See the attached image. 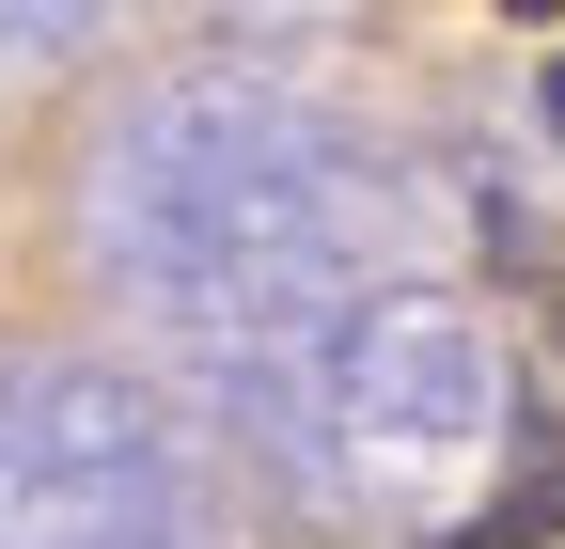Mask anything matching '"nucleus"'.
Returning a JSON list of instances; mask_svg holds the SVG:
<instances>
[{"mask_svg": "<svg viewBox=\"0 0 565 549\" xmlns=\"http://www.w3.org/2000/svg\"><path fill=\"white\" fill-rule=\"evenodd\" d=\"M550 142H565V63H550Z\"/></svg>", "mask_w": 565, "mask_h": 549, "instance_id": "obj_1", "label": "nucleus"}, {"mask_svg": "<svg viewBox=\"0 0 565 549\" xmlns=\"http://www.w3.org/2000/svg\"><path fill=\"white\" fill-rule=\"evenodd\" d=\"M550 346H565V299H550Z\"/></svg>", "mask_w": 565, "mask_h": 549, "instance_id": "obj_2", "label": "nucleus"}]
</instances>
